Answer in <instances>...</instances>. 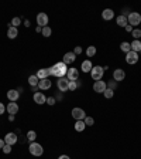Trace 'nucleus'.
I'll use <instances>...</instances> for the list:
<instances>
[{
  "label": "nucleus",
  "instance_id": "nucleus-2",
  "mask_svg": "<svg viewBox=\"0 0 141 159\" xmlns=\"http://www.w3.org/2000/svg\"><path fill=\"white\" fill-rule=\"evenodd\" d=\"M127 22H128V24L133 27L138 26V24H141V14L137 13V12H131V13L127 16Z\"/></svg>",
  "mask_w": 141,
  "mask_h": 159
},
{
  "label": "nucleus",
  "instance_id": "nucleus-32",
  "mask_svg": "<svg viewBox=\"0 0 141 159\" xmlns=\"http://www.w3.org/2000/svg\"><path fill=\"white\" fill-rule=\"evenodd\" d=\"M131 36L134 37V40H138L141 37V29H134L131 31Z\"/></svg>",
  "mask_w": 141,
  "mask_h": 159
},
{
  "label": "nucleus",
  "instance_id": "nucleus-22",
  "mask_svg": "<svg viewBox=\"0 0 141 159\" xmlns=\"http://www.w3.org/2000/svg\"><path fill=\"white\" fill-rule=\"evenodd\" d=\"M130 44H131V51H136V53H140L141 51V41L140 40H134Z\"/></svg>",
  "mask_w": 141,
  "mask_h": 159
},
{
  "label": "nucleus",
  "instance_id": "nucleus-15",
  "mask_svg": "<svg viewBox=\"0 0 141 159\" xmlns=\"http://www.w3.org/2000/svg\"><path fill=\"white\" fill-rule=\"evenodd\" d=\"M20 97V91L18 90H9L7 91V98H9L10 102H16Z\"/></svg>",
  "mask_w": 141,
  "mask_h": 159
},
{
  "label": "nucleus",
  "instance_id": "nucleus-46",
  "mask_svg": "<svg viewBox=\"0 0 141 159\" xmlns=\"http://www.w3.org/2000/svg\"><path fill=\"white\" fill-rule=\"evenodd\" d=\"M138 54H141V51H140V53H138Z\"/></svg>",
  "mask_w": 141,
  "mask_h": 159
},
{
  "label": "nucleus",
  "instance_id": "nucleus-14",
  "mask_svg": "<svg viewBox=\"0 0 141 159\" xmlns=\"http://www.w3.org/2000/svg\"><path fill=\"white\" fill-rule=\"evenodd\" d=\"M5 142L7 144V145H11L13 146L16 142H17V135L14 132H9V134H6V137H5Z\"/></svg>",
  "mask_w": 141,
  "mask_h": 159
},
{
  "label": "nucleus",
  "instance_id": "nucleus-9",
  "mask_svg": "<svg viewBox=\"0 0 141 159\" xmlns=\"http://www.w3.org/2000/svg\"><path fill=\"white\" fill-rule=\"evenodd\" d=\"M107 88V84L104 83V81H95V84H93V91L95 93H99V94H103L104 93V90Z\"/></svg>",
  "mask_w": 141,
  "mask_h": 159
},
{
  "label": "nucleus",
  "instance_id": "nucleus-28",
  "mask_svg": "<svg viewBox=\"0 0 141 159\" xmlns=\"http://www.w3.org/2000/svg\"><path fill=\"white\" fill-rule=\"evenodd\" d=\"M103 95H104V98L110 100V98H113V95H114V91H113L111 88H106L104 90V93H103Z\"/></svg>",
  "mask_w": 141,
  "mask_h": 159
},
{
  "label": "nucleus",
  "instance_id": "nucleus-18",
  "mask_svg": "<svg viewBox=\"0 0 141 159\" xmlns=\"http://www.w3.org/2000/svg\"><path fill=\"white\" fill-rule=\"evenodd\" d=\"M102 17H103V20H107V22H109V20H111V19L114 17V12L111 9H104L102 12Z\"/></svg>",
  "mask_w": 141,
  "mask_h": 159
},
{
  "label": "nucleus",
  "instance_id": "nucleus-23",
  "mask_svg": "<svg viewBox=\"0 0 141 159\" xmlns=\"http://www.w3.org/2000/svg\"><path fill=\"white\" fill-rule=\"evenodd\" d=\"M120 50H121L123 53H126V54L130 53V51H131V44H130L128 41H123V43L120 44Z\"/></svg>",
  "mask_w": 141,
  "mask_h": 159
},
{
  "label": "nucleus",
  "instance_id": "nucleus-8",
  "mask_svg": "<svg viewBox=\"0 0 141 159\" xmlns=\"http://www.w3.org/2000/svg\"><path fill=\"white\" fill-rule=\"evenodd\" d=\"M138 57H140V54L136 53V51H130V53L126 54V63L127 64H136L137 61H138Z\"/></svg>",
  "mask_w": 141,
  "mask_h": 159
},
{
  "label": "nucleus",
  "instance_id": "nucleus-36",
  "mask_svg": "<svg viewBox=\"0 0 141 159\" xmlns=\"http://www.w3.org/2000/svg\"><path fill=\"white\" fill-rule=\"evenodd\" d=\"M47 104H48V105H55V98H54V97L47 98Z\"/></svg>",
  "mask_w": 141,
  "mask_h": 159
},
{
  "label": "nucleus",
  "instance_id": "nucleus-40",
  "mask_svg": "<svg viewBox=\"0 0 141 159\" xmlns=\"http://www.w3.org/2000/svg\"><path fill=\"white\" fill-rule=\"evenodd\" d=\"M124 29H126V31H128V33H131V31L134 30V29H133V26H130V24H127V26L124 27Z\"/></svg>",
  "mask_w": 141,
  "mask_h": 159
},
{
  "label": "nucleus",
  "instance_id": "nucleus-10",
  "mask_svg": "<svg viewBox=\"0 0 141 159\" xmlns=\"http://www.w3.org/2000/svg\"><path fill=\"white\" fill-rule=\"evenodd\" d=\"M66 78H68L69 81H78V78H79V71H78V68H73V67L68 68Z\"/></svg>",
  "mask_w": 141,
  "mask_h": 159
},
{
  "label": "nucleus",
  "instance_id": "nucleus-44",
  "mask_svg": "<svg viewBox=\"0 0 141 159\" xmlns=\"http://www.w3.org/2000/svg\"><path fill=\"white\" fill-rule=\"evenodd\" d=\"M24 26H26V27H30V22H28V20H26V22H24Z\"/></svg>",
  "mask_w": 141,
  "mask_h": 159
},
{
  "label": "nucleus",
  "instance_id": "nucleus-13",
  "mask_svg": "<svg viewBox=\"0 0 141 159\" xmlns=\"http://www.w3.org/2000/svg\"><path fill=\"white\" fill-rule=\"evenodd\" d=\"M76 60V54L73 53V51H68V53H65V56H64V60L62 61L68 66V64H72L73 61Z\"/></svg>",
  "mask_w": 141,
  "mask_h": 159
},
{
  "label": "nucleus",
  "instance_id": "nucleus-37",
  "mask_svg": "<svg viewBox=\"0 0 141 159\" xmlns=\"http://www.w3.org/2000/svg\"><path fill=\"white\" fill-rule=\"evenodd\" d=\"M73 53L76 54V56H78V54H82V47H81V46H76L75 50H73Z\"/></svg>",
  "mask_w": 141,
  "mask_h": 159
},
{
  "label": "nucleus",
  "instance_id": "nucleus-38",
  "mask_svg": "<svg viewBox=\"0 0 141 159\" xmlns=\"http://www.w3.org/2000/svg\"><path fill=\"white\" fill-rule=\"evenodd\" d=\"M6 111V107L3 105V102H0V115H3Z\"/></svg>",
  "mask_w": 141,
  "mask_h": 159
},
{
  "label": "nucleus",
  "instance_id": "nucleus-25",
  "mask_svg": "<svg viewBox=\"0 0 141 159\" xmlns=\"http://www.w3.org/2000/svg\"><path fill=\"white\" fill-rule=\"evenodd\" d=\"M38 83H40V80H38V77H37L35 74L28 77V84H30L31 87H37V85H38Z\"/></svg>",
  "mask_w": 141,
  "mask_h": 159
},
{
  "label": "nucleus",
  "instance_id": "nucleus-39",
  "mask_svg": "<svg viewBox=\"0 0 141 159\" xmlns=\"http://www.w3.org/2000/svg\"><path fill=\"white\" fill-rule=\"evenodd\" d=\"M114 87H116V81H114V80H113V81H111L110 84H109V87H107V88H111V90H113V91H114Z\"/></svg>",
  "mask_w": 141,
  "mask_h": 159
},
{
  "label": "nucleus",
  "instance_id": "nucleus-35",
  "mask_svg": "<svg viewBox=\"0 0 141 159\" xmlns=\"http://www.w3.org/2000/svg\"><path fill=\"white\" fill-rule=\"evenodd\" d=\"M3 152H5V154H10V152H11V145L5 144V146H3Z\"/></svg>",
  "mask_w": 141,
  "mask_h": 159
},
{
  "label": "nucleus",
  "instance_id": "nucleus-3",
  "mask_svg": "<svg viewBox=\"0 0 141 159\" xmlns=\"http://www.w3.org/2000/svg\"><path fill=\"white\" fill-rule=\"evenodd\" d=\"M28 151H30L31 155H34V156H41L44 154V148L40 145L38 142H31L30 146H28Z\"/></svg>",
  "mask_w": 141,
  "mask_h": 159
},
{
  "label": "nucleus",
  "instance_id": "nucleus-12",
  "mask_svg": "<svg viewBox=\"0 0 141 159\" xmlns=\"http://www.w3.org/2000/svg\"><path fill=\"white\" fill-rule=\"evenodd\" d=\"M33 100H34V102L38 104V105H43V104L47 102V97H45L43 93H35L34 95H33Z\"/></svg>",
  "mask_w": 141,
  "mask_h": 159
},
{
  "label": "nucleus",
  "instance_id": "nucleus-5",
  "mask_svg": "<svg viewBox=\"0 0 141 159\" xmlns=\"http://www.w3.org/2000/svg\"><path fill=\"white\" fill-rule=\"evenodd\" d=\"M56 85H58V90H59L61 93H66V91H69V80L66 78V77L58 78Z\"/></svg>",
  "mask_w": 141,
  "mask_h": 159
},
{
  "label": "nucleus",
  "instance_id": "nucleus-21",
  "mask_svg": "<svg viewBox=\"0 0 141 159\" xmlns=\"http://www.w3.org/2000/svg\"><path fill=\"white\" fill-rule=\"evenodd\" d=\"M18 36V30H17V27H9V30H7V37L9 39H16Z\"/></svg>",
  "mask_w": 141,
  "mask_h": 159
},
{
  "label": "nucleus",
  "instance_id": "nucleus-26",
  "mask_svg": "<svg viewBox=\"0 0 141 159\" xmlns=\"http://www.w3.org/2000/svg\"><path fill=\"white\" fill-rule=\"evenodd\" d=\"M85 128H86V125L83 121H76L75 122V131L76 132H82V131H85Z\"/></svg>",
  "mask_w": 141,
  "mask_h": 159
},
{
  "label": "nucleus",
  "instance_id": "nucleus-20",
  "mask_svg": "<svg viewBox=\"0 0 141 159\" xmlns=\"http://www.w3.org/2000/svg\"><path fill=\"white\" fill-rule=\"evenodd\" d=\"M116 22H117V26H120V27H126L128 24L127 16H124V14H120V16H117Z\"/></svg>",
  "mask_w": 141,
  "mask_h": 159
},
{
  "label": "nucleus",
  "instance_id": "nucleus-27",
  "mask_svg": "<svg viewBox=\"0 0 141 159\" xmlns=\"http://www.w3.org/2000/svg\"><path fill=\"white\" fill-rule=\"evenodd\" d=\"M96 51H98V50H96L95 46H89V47L86 49V56H88V57H95Z\"/></svg>",
  "mask_w": 141,
  "mask_h": 159
},
{
  "label": "nucleus",
  "instance_id": "nucleus-42",
  "mask_svg": "<svg viewBox=\"0 0 141 159\" xmlns=\"http://www.w3.org/2000/svg\"><path fill=\"white\" fill-rule=\"evenodd\" d=\"M35 31H37V33H41V31H43V27L37 26V27H35Z\"/></svg>",
  "mask_w": 141,
  "mask_h": 159
},
{
  "label": "nucleus",
  "instance_id": "nucleus-19",
  "mask_svg": "<svg viewBox=\"0 0 141 159\" xmlns=\"http://www.w3.org/2000/svg\"><path fill=\"white\" fill-rule=\"evenodd\" d=\"M81 68H82V71H83V73H90V71H92V68H93V66H92L90 60H85V61H82Z\"/></svg>",
  "mask_w": 141,
  "mask_h": 159
},
{
  "label": "nucleus",
  "instance_id": "nucleus-24",
  "mask_svg": "<svg viewBox=\"0 0 141 159\" xmlns=\"http://www.w3.org/2000/svg\"><path fill=\"white\" fill-rule=\"evenodd\" d=\"M35 75L38 77V80H45V78H48V71H47V68H41V70H38Z\"/></svg>",
  "mask_w": 141,
  "mask_h": 159
},
{
  "label": "nucleus",
  "instance_id": "nucleus-6",
  "mask_svg": "<svg viewBox=\"0 0 141 159\" xmlns=\"http://www.w3.org/2000/svg\"><path fill=\"white\" fill-rule=\"evenodd\" d=\"M48 22H50V19H48V16L44 13V12H41V13L37 14V26L47 27L48 26Z\"/></svg>",
  "mask_w": 141,
  "mask_h": 159
},
{
  "label": "nucleus",
  "instance_id": "nucleus-4",
  "mask_svg": "<svg viewBox=\"0 0 141 159\" xmlns=\"http://www.w3.org/2000/svg\"><path fill=\"white\" fill-rule=\"evenodd\" d=\"M103 74H104V68L100 66H95L93 68H92V71H90V75H92V80H95V81H100L103 77Z\"/></svg>",
  "mask_w": 141,
  "mask_h": 159
},
{
  "label": "nucleus",
  "instance_id": "nucleus-43",
  "mask_svg": "<svg viewBox=\"0 0 141 159\" xmlns=\"http://www.w3.org/2000/svg\"><path fill=\"white\" fill-rule=\"evenodd\" d=\"M5 144H6V142L3 141V139H0V149H3V146H5Z\"/></svg>",
  "mask_w": 141,
  "mask_h": 159
},
{
  "label": "nucleus",
  "instance_id": "nucleus-11",
  "mask_svg": "<svg viewBox=\"0 0 141 159\" xmlns=\"http://www.w3.org/2000/svg\"><path fill=\"white\" fill-rule=\"evenodd\" d=\"M124 78H126V73H124V70H121V68H116L114 73H113V80H114L116 83H119V81H123Z\"/></svg>",
  "mask_w": 141,
  "mask_h": 159
},
{
  "label": "nucleus",
  "instance_id": "nucleus-33",
  "mask_svg": "<svg viewBox=\"0 0 141 159\" xmlns=\"http://www.w3.org/2000/svg\"><path fill=\"white\" fill-rule=\"evenodd\" d=\"M20 24H21L20 17H13V19H11V27H18Z\"/></svg>",
  "mask_w": 141,
  "mask_h": 159
},
{
  "label": "nucleus",
  "instance_id": "nucleus-31",
  "mask_svg": "<svg viewBox=\"0 0 141 159\" xmlns=\"http://www.w3.org/2000/svg\"><path fill=\"white\" fill-rule=\"evenodd\" d=\"M41 34L44 36V37H50V36L52 34V30L50 29V27H43V31H41Z\"/></svg>",
  "mask_w": 141,
  "mask_h": 159
},
{
  "label": "nucleus",
  "instance_id": "nucleus-17",
  "mask_svg": "<svg viewBox=\"0 0 141 159\" xmlns=\"http://www.w3.org/2000/svg\"><path fill=\"white\" fill-rule=\"evenodd\" d=\"M6 111H7L10 115H16L18 112V105L16 102H9V105L6 107Z\"/></svg>",
  "mask_w": 141,
  "mask_h": 159
},
{
  "label": "nucleus",
  "instance_id": "nucleus-45",
  "mask_svg": "<svg viewBox=\"0 0 141 159\" xmlns=\"http://www.w3.org/2000/svg\"><path fill=\"white\" fill-rule=\"evenodd\" d=\"M14 117H16V115H9V119L10 121H14Z\"/></svg>",
  "mask_w": 141,
  "mask_h": 159
},
{
  "label": "nucleus",
  "instance_id": "nucleus-30",
  "mask_svg": "<svg viewBox=\"0 0 141 159\" xmlns=\"http://www.w3.org/2000/svg\"><path fill=\"white\" fill-rule=\"evenodd\" d=\"M83 122H85L86 127H93V125H95V119L92 118V117H86V118L83 119Z\"/></svg>",
  "mask_w": 141,
  "mask_h": 159
},
{
  "label": "nucleus",
  "instance_id": "nucleus-29",
  "mask_svg": "<svg viewBox=\"0 0 141 159\" xmlns=\"http://www.w3.org/2000/svg\"><path fill=\"white\" fill-rule=\"evenodd\" d=\"M35 138H37L35 131H28V132H27V139L30 142H35Z\"/></svg>",
  "mask_w": 141,
  "mask_h": 159
},
{
  "label": "nucleus",
  "instance_id": "nucleus-16",
  "mask_svg": "<svg viewBox=\"0 0 141 159\" xmlns=\"http://www.w3.org/2000/svg\"><path fill=\"white\" fill-rule=\"evenodd\" d=\"M51 80L50 78H45V80H40V83H38V88L40 90H43V91H47V90L51 88Z\"/></svg>",
  "mask_w": 141,
  "mask_h": 159
},
{
  "label": "nucleus",
  "instance_id": "nucleus-7",
  "mask_svg": "<svg viewBox=\"0 0 141 159\" xmlns=\"http://www.w3.org/2000/svg\"><path fill=\"white\" fill-rule=\"evenodd\" d=\"M72 117L76 121H83V119L86 118V112L82 108H79V107H76V108H73L72 110Z\"/></svg>",
  "mask_w": 141,
  "mask_h": 159
},
{
  "label": "nucleus",
  "instance_id": "nucleus-41",
  "mask_svg": "<svg viewBox=\"0 0 141 159\" xmlns=\"http://www.w3.org/2000/svg\"><path fill=\"white\" fill-rule=\"evenodd\" d=\"M58 159H71V158H69L68 155H61V156H59Z\"/></svg>",
  "mask_w": 141,
  "mask_h": 159
},
{
  "label": "nucleus",
  "instance_id": "nucleus-1",
  "mask_svg": "<svg viewBox=\"0 0 141 159\" xmlns=\"http://www.w3.org/2000/svg\"><path fill=\"white\" fill-rule=\"evenodd\" d=\"M51 70H52V75H55L58 78H62L68 73V67H66V64L64 61H59V63H56V64H54L51 67Z\"/></svg>",
  "mask_w": 141,
  "mask_h": 159
},
{
  "label": "nucleus",
  "instance_id": "nucleus-34",
  "mask_svg": "<svg viewBox=\"0 0 141 159\" xmlns=\"http://www.w3.org/2000/svg\"><path fill=\"white\" fill-rule=\"evenodd\" d=\"M78 87H79V83H78V81H69V90H71V91H75Z\"/></svg>",
  "mask_w": 141,
  "mask_h": 159
}]
</instances>
